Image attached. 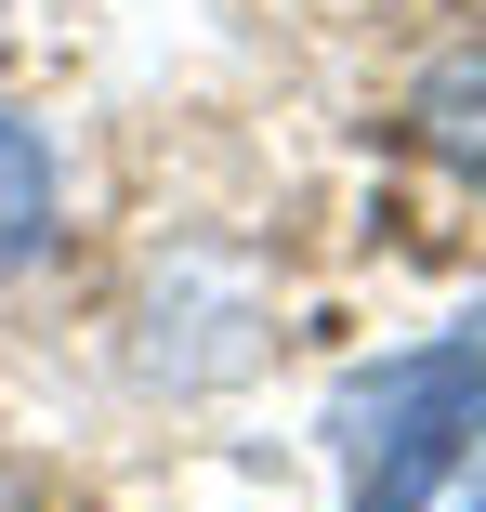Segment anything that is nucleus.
Returning <instances> with one entry per match:
<instances>
[{
	"mask_svg": "<svg viewBox=\"0 0 486 512\" xmlns=\"http://www.w3.org/2000/svg\"><path fill=\"white\" fill-rule=\"evenodd\" d=\"M408 132H421V158H434V171H460V184L486 197V40H460V53H434V66H421Z\"/></svg>",
	"mask_w": 486,
	"mask_h": 512,
	"instance_id": "nucleus-2",
	"label": "nucleus"
},
{
	"mask_svg": "<svg viewBox=\"0 0 486 512\" xmlns=\"http://www.w3.org/2000/svg\"><path fill=\"white\" fill-rule=\"evenodd\" d=\"M342 447H355V499L342 512H434L460 486V460L486 447V316L460 342L381 355L368 381H342Z\"/></svg>",
	"mask_w": 486,
	"mask_h": 512,
	"instance_id": "nucleus-1",
	"label": "nucleus"
},
{
	"mask_svg": "<svg viewBox=\"0 0 486 512\" xmlns=\"http://www.w3.org/2000/svg\"><path fill=\"white\" fill-rule=\"evenodd\" d=\"M40 237H53V145H40V119L0 106V276L40 263Z\"/></svg>",
	"mask_w": 486,
	"mask_h": 512,
	"instance_id": "nucleus-3",
	"label": "nucleus"
}]
</instances>
